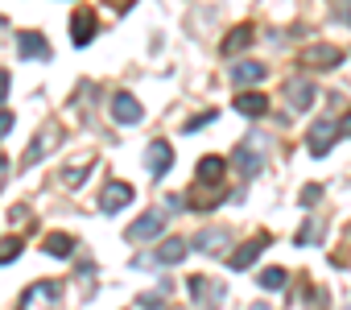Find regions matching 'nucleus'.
<instances>
[{"label": "nucleus", "mask_w": 351, "mask_h": 310, "mask_svg": "<svg viewBox=\"0 0 351 310\" xmlns=\"http://www.w3.org/2000/svg\"><path fill=\"white\" fill-rule=\"evenodd\" d=\"M161 232H165V215H161V211H145L136 224H128L124 236H128L132 244H141V240H157Z\"/></svg>", "instance_id": "nucleus-6"}, {"label": "nucleus", "mask_w": 351, "mask_h": 310, "mask_svg": "<svg viewBox=\"0 0 351 310\" xmlns=\"http://www.w3.org/2000/svg\"><path fill=\"white\" fill-rule=\"evenodd\" d=\"M186 289H191V298H195L203 310H215V306L223 302V285H215L211 277H191Z\"/></svg>", "instance_id": "nucleus-7"}, {"label": "nucleus", "mask_w": 351, "mask_h": 310, "mask_svg": "<svg viewBox=\"0 0 351 310\" xmlns=\"http://www.w3.org/2000/svg\"><path fill=\"white\" fill-rule=\"evenodd\" d=\"M21 248H25V240H21V236H9V240H0V265H9V261L21 252Z\"/></svg>", "instance_id": "nucleus-23"}, {"label": "nucleus", "mask_w": 351, "mask_h": 310, "mask_svg": "<svg viewBox=\"0 0 351 310\" xmlns=\"http://www.w3.org/2000/svg\"><path fill=\"white\" fill-rule=\"evenodd\" d=\"M21 310H58V281H38L25 289Z\"/></svg>", "instance_id": "nucleus-3"}, {"label": "nucleus", "mask_w": 351, "mask_h": 310, "mask_svg": "<svg viewBox=\"0 0 351 310\" xmlns=\"http://www.w3.org/2000/svg\"><path fill=\"white\" fill-rule=\"evenodd\" d=\"M285 281H289V277H285V269H277V265L261 273V285H265L269 294H277V289H285Z\"/></svg>", "instance_id": "nucleus-22"}, {"label": "nucleus", "mask_w": 351, "mask_h": 310, "mask_svg": "<svg viewBox=\"0 0 351 310\" xmlns=\"http://www.w3.org/2000/svg\"><path fill=\"white\" fill-rule=\"evenodd\" d=\"M269 244V236H256V240H248V244H240L236 252H232V269H248L256 257H261V248Z\"/></svg>", "instance_id": "nucleus-15"}, {"label": "nucleus", "mask_w": 351, "mask_h": 310, "mask_svg": "<svg viewBox=\"0 0 351 310\" xmlns=\"http://www.w3.org/2000/svg\"><path fill=\"white\" fill-rule=\"evenodd\" d=\"M306 306H310V310H326V306H330L326 289H318V285H314V289H306Z\"/></svg>", "instance_id": "nucleus-26"}, {"label": "nucleus", "mask_w": 351, "mask_h": 310, "mask_svg": "<svg viewBox=\"0 0 351 310\" xmlns=\"http://www.w3.org/2000/svg\"><path fill=\"white\" fill-rule=\"evenodd\" d=\"M285 104H289L293 112H306V108L314 104V87H310V83H302V79H298V83H289V87H285Z\"/></svg>", "instance_id": "nucleus-14"}, {"label": "nucleus", "mask_w": 351, "mask_h": 310, "mask_svg": "<svg viewBox=\"0 0 351 310\" xmlns=\"http://www.w3.org/2000/svg\"><path fill=\"white\" fill-rule=\"evenodd\" d=\"M335 17H339L343 25H351V0H339V9H335Z\"/></svg>", "instance_id": "nucleus-28"}, {"label": "nucleus", "mask_w": 351, "mask_h": 310, "mask_svg": "<svg viewBox=\"0 0 351 310\" xmlns=\"http://www.w3.org/2000/svg\"><path fill=\"white\" fill-rule=\"evenodd\" d=\"M17 46H21V58H34V62H46V58H50V42H46L38 29L21 34V38H17Z\"/></svg>", "instance_id": "nucleus-11"}, {"label": "nucleus", "mask_w": 351, "mask_h": 310, "mask_svg": "<svg viewBox=\"0 0 351 310\" xmlns=\"http://www.w3.org/2000/svg\"><path fill=\"white\" fill-rule=\"evenodd\" d=\"M191 248H195V252H215V257H223V248H228V232H223V228H207V232L191 236Z\"/></svg>", "instance_id": "nucleus-10"}, {"label": "nucleus", "mask_w": 351, "mask_h": 310, "mask_svg": "<svg viewBox=\"0 0 351 310\" xmlns=\"http://www.w3.org/2000/svg\"><path fill=\"white\" fill-rule=\"evenodd\" d=\"M339 136H343V128H339L335 120H314V124H310V132H306V145H310L314 158H326L330 145H335Z\"/></svg>", "instance_id": "nucleus-1"}, {"label": "nucleus", "mask_w": 351, "mask_h": 310, "mask_svg": "<svg viewBox=\"0 0 351 310\" xmlns=\"http://www.w3.org/2000/svg\"><path fill=\"white\" fill-rule=\"evenodd\" d=\"M5 95H9V71H0V104H5Z\"/></svg>", "instance_id": "nucleus-30"}, {"label": "nucleus", "mask_w": 351, "mask_h": 310, "mask_svg": "<svg viewBox=\"0 0 351 310\" xmlns=\"http://www.w3.org/2000/svg\"><path fill=\"white\" fill-rule=\"evenodd\" d=\"M347 310H351V306H347Z\"/></svg>", "instance_id": "nucleus-32"}, {"label": "nucleus", "mask_w": 351, "mask_h": 310, "mask_svg": "<svg viewBox=\"0 0 351 310\" xmlns=\"http://www.w3.org/2000/svg\"><path fill=\"white\" fill-rule=\"evenodd\" d=\"M318 195H322V187H314V182H310V187H306V191H302V203H306V207H310V203H318Z\"/></svg>", "instance_id": "nucleus-29"}, {"label": "nucleus", "mask_w": 351, "mask_h": 310, "mask_svg": "<svg viewBox=\"0 0 351 310\" xmlns=\"http://www.w3.org/2000/svg\"><path fill=\"white\" fill-rule=\"evenodd\" d=\"M186 248H191V240H182V236H169V240H161V248H157V261H161V265H178V261L186 257Z\"/></svg>", "instance_id": "nucleus-13"}, {"label": "nucleus", "mask_w": 351, "mask_h": 310, "mask_svg": "<svg viewBox=\"0 0 351 310\" xmlns=\"http://www.w3.org/2000/svg\"><path fill=\"white\" fill-rule=\"evenodd\" d=\"M42 248H46V257L66 261V257H71V248H75V236H66V232H50V236L42 240Z\"/></svg>", "instance_id": "nucleus-18"}, {"label": "nucleus", "mask_w": 351, "mask_h": 310, "mask_svg": "<svg viewBox=\"0 0 351 310\" xmlns=\"http://www.w3.org/2000/svg\"><path fill=\"white\" fill-rule=\"evenodd\" d=\"M95 13L91 9H75V17H71V42L75 46H91V38H95Z\"/></svg>", "instance_id": "nucleus-8"}, {"label": "nucleus", "mask_w": 351, "mask_h": 310, "mask_svg": "<svg viewBox=\"0 0 351 310\" xmlns=\"http://www.w3.org/2000/svg\"><path fill=\"white\" fill-rule=\"evenodd\" d=\"M265 79V67L261 62H236L232 67V83L236 87H248V83H261Z\"/></svg>", "instance_id": "nucleus-19"}, {"label": "nucleus", "mask_w": 351, "mask_h": 310, "mask_svg": "<svg viewBox=\"0 0 351 310\" xmlns=\"http://www.w3.org/2000/svg\"><path fill=\"white\" fill-rule=\"evenodd\" d=\"M91 166H95V158H91V162H83V166H75V170H66V174H62V182H66V187L75 191V187H79V182H83V178L91 174Z\"/></svg>", "instance_id": "nucleus-24"}, {"label": "nucleus", "mask_w": 351, "mask_h": 310, "mask_svg": "<svg viewBox=\"0 0 351 310\" xmlns=\"http://www.w3.org/2000/svg\"><path fill=\"white\" fill-rule=\"evenodd\" d=\"M13 120H17L13 112H0V141H5V136L13 132Z\"/></svg>", "instance_id": "nucleus-27"}, {"label": "nucleus", "mask_w": 351, "mask_h": 310, "mask_svg": "<svg viewBox=\"0 0 351 310\" xmlns=\"http://www.w3.org/2000/svg\"><path fill=\"white\" fill-rule=\"evenodd\" d=\"M145 166H149V174H153V178H165V174H169V166H173V149H169L165 141H153V145H149Z\"/></svg>", "instance_id": "nucleus-9"}, {"label": "nucleus", "mask_w": 351, "mask_h": 310, "mask_svg": "<svg viewBox=\"0 0 351 310\" xmlns=\"http://www.w3.org/2000/svg\"><path fill=\"white\" fill-rule=\"evenodd\" d=\"M112 120H116V124H128V128H132V124H141V120H145L141 99H136V95H128V91H116V95H112Z\"/></svg>", "instance_id": "nucleus-4"}, {"label": "nucleus", "mask_w": 351, "mask_h": 310, "mask_svg": "<svg viewBox=\"0 0 351 310\" xmlns=\"http://www.w3.org/2000/svg\"><path fill=\"white\" fill-rule=\"evenodd\" d=\"M252 38H256V29H252L248 21H244V25H236V29H232V34L223 38V54H228V58H232V54H240V50H244V46L252 42Z\"/></svg>", "instance_id": "nucleus-16"}, {"label": "nucleus", "mask_w": 351, "mask_h": 310, "mask_svg": "<svg viewBox=\"0 0 351 310\" xmlns=\"http://www.w3.org/2000/svg\"><path fill=\"white\" fill-rule=\"evenodd\" d=\"M132 199H136V191H132L128 182H108L104 195H99V211H104V215H116V211H124Z\"/></svg>", "instance_id": "nucleus-5"}, {"label": "nucleus", "mask_w": 351, "mask_h": 310, "mask_svg": "<svg viewBox=\"0 0 351 310\" xmlns=\"http://www.w3.org/2000/svg\"><path fill=\"white\" fill-rule=\"evenodd\" d=\"M236 112L240 116H265L269 112V99L261 91H244V95H236Z\"/></svg>", "instance_id": "nucleus-17"}, {"label": "nucleus", "mask_w": 351, "mask_h": 310, "mask_svg": "<svg viewBox=\"0 0 351 310\" xmlns=\"http://www.w3.org/2000/svg\"><path fill=\"white\" fill-rule=\"evenodd\" d=\"M306 62H310V67H339L343 54L330 50V46H314V50H306Z\"/></svg>", "instance_id": "nucleus-21"}, {"label": "nucleus", "mask_w": 351, "mask_h": 310, "mask_svg": "<svg viewBox=\"0 0 351 310\" xmlns=\"http://www.w3.org/2000/svg\"><path fill=\"white\" fill-rule=\"evenodd\" d=\"M58 141H62V128H58V124H42V132H38L34 145L25 149V162H21V166L29 170V166H38L42 158H50V149H54Z\"/></svg>", "instance_id": "nucleus-2"}, {"label": "nucleus", "mask_w": 351, "mask_h": 310, "mask_svg": "<svg viewBox=\"0 0 351 310\" xmlns=\"http://www.w3.org/2000/svg\"><path fill=\"white\" fill-rule=\"evenodd\" d=\"M223 158H203L199 162V170H195V178H199V187H223Z\"/></svg>", "instance_id": "nucleus-12"}, {"label": "nucleus", "mask_w": 351, "mask_h": 310, "mask_svg": "<svg viewBox=\"0 0 351 310\" xmlns=\"http://www.w3.org/2000/svg\"><path fill=\"white\" fill-rule=\"evenodd\" d=\"M232 162H236V170H240L244 178L261 174V166H265V162H261V153H252L248 145H244V149H236V158H232Z\"/></svg>", "instance_id": "nucleus-20"}, {"label": "nucleus", "mask_w": 351, "mask_h": 310, "mask_svg": "<svg viewBox=\"0 0 351 310\" xmlns=\"http://www.w3.org/2000/svg\"><path fill=\"white\" fill-rule=\"evenodd\" d=\"M339 128H343V136H351V112L343 116V124H339Z\"/></svg>", "instance_id": "nucleus-31"}, {"label": "nucleus", "mask_w": 351, "mask_h": 310, "mask_svg": "<svg viewBox=\"0 0 351 310\" xmlns=\"http://www.w3.org/2000/svg\"><path fill=\"white\" fill-rule=\"evenodd\" d=\"M211 120H219V112H203V116H195V120H186V124H182V132L191 136V132H199V128H207Z\"/></svg>", "instance_id": "nucleus-25"}]
</instances>
